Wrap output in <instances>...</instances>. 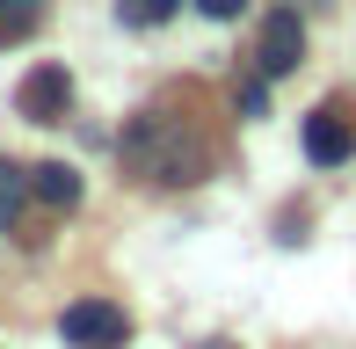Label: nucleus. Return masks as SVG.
Wrapping results in <instances>:
<instances>
[{"label": "nucleus", "mask_w": 356, "mask_h": 349, "mask_svg": "<svg viewBox=\"0 0 356 349\" xmlns=\"http://www.w3.org/2000/svg\"><path fill=\"white\" fill-rule=\"evenodd\" d=\"M58 335H66V349H124L131 320H124V306H109V298H73V306L58 313Z\"/></svg>", "instance_id": "obj_1"}, {"label": "nucleus", "mask_w": 356, "mask_h": 349, "mask_svg": "<svg viewBox=\"0 0 356 349\" xmlns=\"http://www.w3.org/2000/svg\"><path fill=\"white\" fill-rule=\"evenodd\" d=\"M66 102H73V73L66 66H29L22 88H15V109H22L29 124H58Z\"/></svg>", "instance_id": "obj_2"}, {"label": "nucleus", "mask_w": 356, "mask_h": 349, "mask_svg": "<svg viewBox=\"0 0 356 349\" xmlns=\"http://www.w3.org/2000/svg\"><path fill=\"white\" fill-rule=\"evenodd\" d=\"M254 58H262L269 81H284V73L305 58V22H298V8H277V15L262 22V37H254Z\"/></svg>", "instance_id": "obj_3"}, {"label": "nucleus", "mask_w": 356, "mask_h": 349, "mask_svg": "<svg viewBox=\"0 0 356 349\" xmlns=\"http://www.w3.org/2000/svg\"><path fill=\"white\" fill-rule=\"evenodd\" d=\"M349 153H356L349 117H342L334 102H327V109H313V117H305V161H313V168H342Z\"/></svg>", "instance_id": "obj_4"}, {"label": "nucleus", "mask_w": 356, "mask_h": 349, "mask_svg": "<svg viewBox=\"0 0 356 349\" xmlns=\"http://www.w3.org/2000/svg\"><path fill=\"white\" fill-rule=\"evenodd\" d=\"M29 197L51 204V211H73V204H80V174L66 161H44V168H29Z\"/></svg>", "instance_id": "obj_5"}, {"label": "nucleus", "mask_w": 356, "mask_h": 349, "mask_svg": "<svg viewBox=\"0 0 356 349\" xmlns=\"http://www.w3.org/2000/svg\"><path fill=\"white\" fill-rule=\"evenodd\" d=\"M22 204H29V168L0 161V226H15V218H22Z\"/></svg>", "instance_id": "obj_6"}, {"label": "nucleus", "mask_w": 356, "mask_h": 349, "mask_svg": "<svg viewBox=\"0 0 356 349\" xmlns=\"http://www.w3.org/2000/svg\"><path fill=\"white\" fill-rule=\"evenodd\" d=\"M44 0H0V37H22V29H37Z\"/></svg>", "instance_id": "obj_7"}, {"label": "nucleus", "mask_w": 356, "mask_h": 349, "mask_svg": "<svg viewBox=\"0 0 356 349\" xmlns=\"http://www.w3.org/2000/svg\"><path fill=\"white\" fill-rule=\"evenodd\" d=\"M175 8H182V0H124V22H138V29H160Z\"/></svg>", "instance_id": "obj_8"}, {"label": "nucleus", "mask_w": 356, "mask_h": 349, "mask_svg": "<svg viewBox=\"0 0 356 349\" xmlns=\"http://www.w3.org/2000/svg\"><path fill=\"white\" fill-rule=\"evenodd\" d=\"M240 109H248V117H262V109H269V73H262V81H248V88H240Z\"/></svg>", "instance_id": "obj_9"}, {"label": "nucleus", "mask_w": 356, "mask_h": 349, "mask_svg": "<svg viewBox=\"0 0 356 349\" xmlns=\"http://www.w3.org/2000/svg\"><path fill=\"white\" fill-rule=\"evenodd\" d=\"M197 8H204V15H211V22H233V15H240V8H248V0H197Z\"/></svg>", "instance_id": "obj_10"}]
</instances>
